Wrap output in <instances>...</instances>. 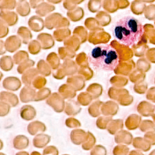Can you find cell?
Returning a JSON list of instances; mask_svg holds the SVG:
<instances>
[{"instance_id":"obj_1","label":"cell","mask_w":155,"mask_h":155,"mask_svg":"<svg viewBox=\"0 0 155 155\" xmlns=\"http://www.w3.org/2000/svg\"><path fill=\"white\" fill-rule=\"evenodd\" d=\"M88 63L95 71H114L119 66L120 57L118 52L110 45L101 44L94 47L88 56Z\"/></svg>"},{"instance_id":"obj_2","label":"cell","mask_w":155,"mask_h":155,"mask_svg":"<svg viewBox=\"0 0 155 155\" xmlns=\"http://www.w3.org/2000/svg\"><path fill=\"white\" fill-rule=\"evenodd\" d=\"M143 25L133 16H127L119 20L113 31L114 37L120 44L128 47L136 45L143 35Z\"/></svg>"},{"instance_id":"obj_3","label":"cell","mask_w":155,"mask_h":155,"mask_svg":"<svg viewBox=\"0 0 155 155\" xmlns=\"http://www.w3.org/2000/svg\"><path fill=\"white\" fill-rule=\"evenodd\" d=\"M0 19L8 26H13L17 23L18 15L15 12L12 11H0Z\"/></svg>"},{"instance_id":"obj_4","label":"cell","mask_w":155,"mask_h":155,"mask_svg":"<svg viewBox=\"0 0 155 155\" xmlns=\"http://www.w3.org/2000/svg\"><path fill=\"white\" fill-rule=\"evenodd\" d=\"M28 25L32 31L35 32L42 31L44 28V21L38 15H33L28 21Z\"/></svg>"},{"instance_id":"obj_5","label":"cell","mask_w":155,"mask_h":155,"mask_svg":"<svg viewBox=\"0 0 155 155\" xmlns=\"http://www.w3.org/2000/svg\"><path fill=\"white\" fill-rule=\"evenodd\" d=\"M35 13L40 17H44L55 10V6L50 4L43 2L35 8Z\"/></svg>"},{"instance_id":"obj_6","label":"cell","mask_w":155,"mask_h":155,"mask_svg":"<svg viewBox=\"0 0 155 155\" xmlns=\"http://www.w3.org/2000/svg\"><path fill=\"white\" fill-rule=\"evenodd\" d=\"M15 8L17 13L22 17L28 16L31 12V6L26 1H19Z\"/></svg>"},{"instance_id":"obj_7","label":"cell","mask_w":155,"mask_h":155,"mask_svg":"<svg viewBox=\"0 0 155 155\" xmlns=\"http://www.w3.org/2000/svg\"><path fill=\"white\" fill-rule=\"evenodd\" d=\"M51 137L47 135L39 134L33 140V144L37 148H42L50 142Z\"/></svg>"},{"instance_id":"obj_8","label":"cell","mask_w":155,"mask_h":155,"mask_svg":"<svg viewBox=\"0 0 155 155\" xmlns=\"http://www.w3.org/2000/svg\"><path fill=\"white\" fill-rule=\"evenodd\" d=\"M28 144L29 140L24 136H18L14 140V147L17 149H25L27 147Z\"/></svg>"},{"instance_id":"obj_9","label":"cell","mask_w":155,"mask_h":155,"mask_svg":"<svg viewBox=\"0 0 155 155\" xmlns=\"http://www.w3.org/2000/svg\"><path fill=\"white\" fill-rule=\"evenodd\" d=\"M17 34L22 38L23 42L27 44L32 38V35L31 31L27 27L21 26L18 29Z\"/></svg>"},{"instance_id":"obj_10","label":"cell","mask_w":155,"mask_h":155,"mask_svg":"<svg viewBox=\"0 0 155 155\" xmlns=\"http://www.w3.org/2000/svg\"><path fill=\"white\" fill-rule=\"evenodd\" d=\"M16 0H2L0 2L1 11H12L16 6Z\"/></svg>"},{"instance_id":"obj_11","label":"cell","mask_w":155,"mask_h":155,"mask_svg":"<svg viewBox=\"0 0 155 155\" xmlns=\"http://www.w3.org/2000/svg\"><path fill=\"white\" fill-rule=\"evenodd\" d=\"M133 140V136L130 134H128L123 135V134H118L115 137V141L116 143L118 144H131Z\"/></svg>"},{"instance_id":"obj_12","label":"cell","mask_w":155,"mask_h":155,"mask_svg":"<svg viewBox=\"0 0 155 155\" xmlns=\"http://www.w3.org/2000/svg\"><path fill=\"white\" fill-rule=\"evenodd\" d=\"M149 143L147 141L141 137H138L134 138L133 142V146L136 149L143 150L144 152L149 151L151 147H147L142 144ZM150 144V143H149Z\"/></svg>"},{"instance_id":"obj_13","label":"cell","mask_w":155,"mask_h":155,"mask_svg":"<svg viewBox=\"0 0 155 155\" xmlns=\"http://www.w3.org/2000/svg\"><path fill=\"white\" fill-rule=\"evenodd\" d=\"M45 127L42 123L38 122L37 127H35L31 123L28 126V131L29 134L32 135L36 134L38 132H43L45 131Z\"/></svg>"},{"instance_id":"obj_14","label":"cell","mask_w":155,"mask_h":155,"mask_svg":"<svg viewBox=\"0 0 155 155\" xmlns=\"http://www.w3.org/2000/svg\"><path fill=\"white\" fill-rule=\"evenodd\" d=\"M90 136H87V138L86 139V143H84L82 145L83 149L86 150H89L92 149V147L96 143V139L94 136L90 134Z\"/></svg>"},{"instance_id":"obj_15","label":"cell","mask_w":155,"mask_h":155,"mask_svg":"<svg viewBox=\"0 0 155 155\" xmlns=\"http://www.w3.org/2000/svg\"><path fill=\"white\" fill-rule=\"evenodd\" d=\"M129 148L125 145L117 146L113 150L114 155H126L129 151Z\"/></svg>"},{"instance_id":"obj_16","label":"cell","mask_w":155,"mask_h":155,"mask_svg":"<svg viewBox=\"0 0 155 155\" xmlns=\"http://www.w3.org/2000/svg\"><path fill=\"white\" fill-rule=\"evenodd\" d=\"M9 32L8 25L0 19V38L5 37Z\"/></svg>"},{"instance_id":"obj_17","label":"cell","mask_w":155,"mask_h":155,"mask_svg":"<svg viewBox=\"0 0 155 155\" xmlns=\"http://www.w3.org/2000/svg\"><path fill=\"white\" fill-rule=\"evenodd\" d=\"M105 147L101 145L96 146L91 152V155H106Z\"/></svg>"},{"instance_id":"obj_18","label":"cell","mask_w":155,"mask_h":155,"mask_svg":"<svg viewBox=\"0 0 155 155\" xmlns=\"http://www.w3.org/2000/svg\"><path fill=\"white\" fill-rule=\"evenodd\" d=\"M58 150L54 146H49L43 151V155H58Z\"/></svg>"},{"instance_id":"obj_19","label":"cell","mask_w":155,"mask_h":155,"mask_svg":"<svg viewBox=\"0 0 155 155\" xmlns=\"http://www.w3.org/2000/svg\"><path fill=\"white\" fill-rule=\"evenodd\" d=\"M44 0H29V4L31 8L35 9L40 4L43 2Z\"/></svg>"},{"instance_id":"obj_20","label":"cell","mask_w":155,"mask_h":155,"mask_svg":"<svg viewBox=\"0 0 155 155\" xmlns=\"http://www.w3.org/2000/svg\"><path fill=\"white\" fill-rule=\"evenodd\" d=\"M129 155H134V153L133 151H132L131 153H130ZM135 155H144L141 152H139V151H135Z\"/></svg>"},{"instance_id":"obj_21","label":"cell","mask_w":155,"mask_h":155,"mask_svg":"<svg viewBox=\"0 0 155 155\" xmlns=\"http://www.w3.org/2000/svg\"><path fill=\"white\" fill-rule=\"evenodd\" d=\"M16 155H29V154L25 152H21L17 153Z\"/></svg>"},{"instance_id":"obj_22","label":"cell","mask_w":155,"mask_h":155,"mask_svg":"<svg viewBox=\"0 0 155 155\" xmlns=\"http://www.w3.org/2000/svg\"><path fill=\"white\" fill-rule=\"evenodd\" d=\"M31 155H41L39 153H38V152H33V153H32V154H31Z\"/></svg>"},{"instance_id":"obj_23","label":"cell","mask_w":155,"mask_h":155,"mask_svg":"<svg viewBox=\"0 0 155 155\" xmlns=\"http://www.w3.org/2000/svg\"><path fill=\"white\" fill-rule=\"evenodd\" d=\"M3 147V143L1 140H0V150L2 149Z\"/></svg>"},{"instance_id":"obj_24","label":"cell","mask_w":155,"mask_h":155,"mask_svg":"<svg viewBox=\"0 0 155 155\" xmlns=\"http://www.w3.org/2000/svg\"><path fill=\"white\" fill-rule=\"evenodd\" d=\"M0 155H5L3 153H0Z\"/></svg>"},{"instance_id":"obj_25","label":"cell","mask_w":155,"mask_h":155,"mask_svg":"<svg viewBox=\"0 0 155 155\" xmlns=\"http://www.w3.org/2000/svg\"><path fill=\"white\" fill-rule=\"evenodd\" d=\"M19 1H26V0H18Z\"/></svg>"},{"instance_id":"obj_26","label":"cell","mask_w":155,"mask_h":155,"mask_svg":"<svg viewBox=\"0 0 155 155\" xmlns=\"http://www.w3.org/2000/svg\"><path fill=\"white\" fill-rule=\"evenodd\" d=\"M2 0H0V2H2Z\"/></svg>"},{"instance_id":"obj_27","label":"cell","mask_w":155,"mask_h":155,"mask_svg":"<svg viewBox=\"0 0 155 155\" xmlns=\"http://www.w3.org/2000/svg\"></svg>"}]
</instances>
